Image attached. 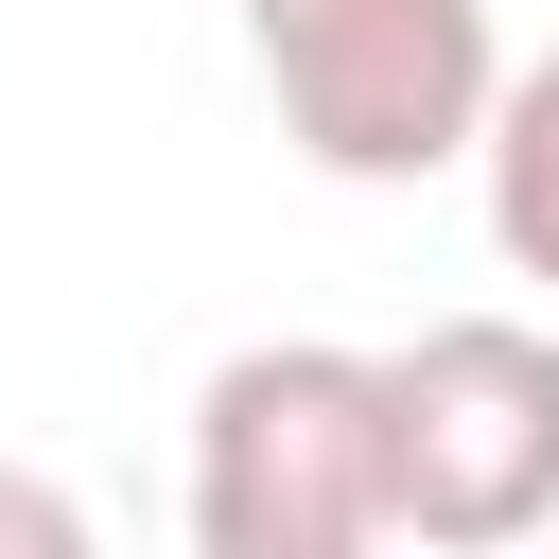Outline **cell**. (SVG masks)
Returning a JSON list of instances; mask_svg holds the SVG:
<instances>
[{"label": "cell", "instance_id": "cell-1", "mask_svg": "<svg viewBox=\"0 0 559 559\" xmlns=\"http://www.w3.org/2000/svg\"><path fill=\"white\" fill-rule=\"evenodd\" d=\"M384 349L262 332L192 384V559H384Z\"/></svg>", "mask_w": 559, "mask_h": 559}, {"label": "cell", "instance_id": "cell-2", "mask_svg": "<svg viewBox=\"0 0 559 559\" xmlns=\"http://www.w3.org/2000/svg\"><path fill=\"white\" fill-rule=\"evenodd\" d=\"M245 70H262L280 140L349 192H419V175L489 157V105H507L489 0H245Z\"/></svg>", "mask_w": 559, "mask_h": 559}, {"label": "cell", "instance_id": "cell-3", "mask_svg": "<svg viewBox=\"0 0 559 559\" xmlns=\"http://www.w3.org/2000/svg\"><path fill=\"white\" fill-rule=\"evenodd\" d=\"M384 524L419 559H524L559 524V332L437 314L384 349Z\"/></svg>", "mask_w": 559, "mask_h": 559}, {"label": "cell", "instance_id": "cell-4", "mask_svg": "<svg viewBox=\"0 0 559 559\" xmlns=\"http://www.w3.org/2000/svg\"><path fill=\"white\" fill-rule=\"evenodd\" d=\"M489 245H507V280H542L559 297V52H524L507 70V105H489Z\"/></svg>", "mask_w": 559, "mask_h": 559}, {"label": "cell", "instance_id": "cell-5", "mask_svg": "<svg viewBox=\"0 0 559 559\" xmlns=\"http://www.w3.org/2000/svg\"><path fill=\"white\" fill-rule=\"evenodd\" d=\"M0 559H105L87 489H70V472H35V454H0Z\"/></svg>", "mask_w": 559, "mask_h": 559}]
</instances>
